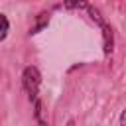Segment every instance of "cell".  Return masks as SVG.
Returning a JSON list of instances; mask_svg holds the SVG:
<instances>
[{
  "label": "cell",
  "mask_w": 126,
  "mask_h": 126,
  "mask_svg": "<svg viewBox=\"0 0 126 126\" xmlns=\"http://www.w3.org/2000/svg\"><path fill=\"white\" fill-rule=\"evenodd\" d=\"M39 85H41V73H39V69L33 67V65L26 67L22 71V87L28 93V96H30L32 102L39 96Z\"/></svg>",
  "instance_id": "cell-1"
},
{
  "label": "cell",
  "mask_w": 126,
  "mask_h": 126,
  "mask_svg": "<svg viewBox=\"0 0 126 126\" xmlns=\"http://www.w3.org/2000/svg\"><path fill=\"white\" fill-rule=\"evenodd\" d=\"M8 32H10V22L4 14H0V41H4L8 37Z\"/></svg>",
  "instance_id": "cell-6"
},
{
  "label": "cell",
  "mask_w": 126,
  "mask_h": 126,
  "mask_svg": "<svg viewBox=\"0 0 126 126\" xmlns=\"http://www.w3.org/2000/svg\"><path fill=\"white\" fill-rule=\"evenodd\" d=\"M100 33H102V51H104V55L108 57V55L112 53V49H114V32H112V28L104 22V24L100 26Z\"/></svg>",
  "instance_id": "cell-2"
},
{
  "label": "cell",
  "mask_w": 126,
  "mask_h": 126,
  "mask_svg": "<svg viewBox=\"0 0 126 126\" xmlns=\"http://www.w3.org/2000/svg\"><path fill=\"white\" fill-rule=\"evenodd\" d=\"M87 6H89L87 0H63V4H61V8H65V10H77V12H83Z\"/></svg>",
  "instance_id": "cell-5"
},
{
  "label": "cell",
  "mask_w": 126,
  "mask_h": 126,
  "mask_svg": "<svg viewBox=\"0 0 126 126\" xmlns=\"http://www.w3.org/2000/svg\"><path fill=\"white\" fill-rule=\"evenodd\" d=\"M118 124H126V110H122V114H120V118H118Z\"/></svg>",
  "instance_id": "cell-7"
},
{
  "label": "cell",
  "mask_w": 126,
  "mask_h": 126,
  "mask_svg": "<svg viewBox=\"0 0 126 126\" xmlns=\"http://www.w3.org/2000/svg\"><path fill=\"white\" fill-rule=\"evenodd\" d=\"M33 116H35V122L37 124H41V126H47V120L43 118V102H41V98L37 96L35 100H33Z\"/></svg>",
  "instance_id": "cell-4"
},
{
  "label": "cell",
  "mask_w": 126,
  "mask_h": 126,
  "mask_svg": "<svg viewBox=\"0 0 126 126\" xmlns=\"http://www.w3.org/2000/svg\"><path fill=\"white\" fill-rule=\"evenodd\" d=\"M47 24H49V12H39L37 16H35V24L30 28V35H35V33H39L41 30H45L47 28Z\"/></svg>",
  "instance_id": "cell-3"
}]
</instances>
